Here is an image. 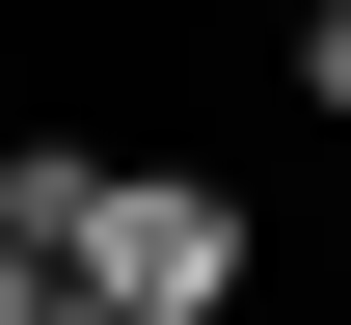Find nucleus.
Masks as SVG:
<instances>
[{
  "label": "nucleus",
  "instance_id": "nucleus-4",
  "mask_svg": "<svg viewBox=\"0 0 351 325\" xmlns=\"http://www.w3.org/2000/svg\"><path fill=\"white\" fill-rule=\"evenodd\" d=\"M54 325H108V298H54Z\"/></svg>",
  "mask_w": 351,
  "mask_h": 325
},
{
  "label": "nucleus",
  "instance_id": "nucleus-2",
  "mask_svg": "<svg viewBox=\"0 0 351 325\" xmlns=\"http://www.w3.org/2000/svg\"><path fill=\"white\" fill-rule=\"evenodd\" d=\"M54 298H82V271H54V244H27V217H0V325H54Z\"/></svg>",
  "mask_w": 351,
  "mask_h": 325
},
{
  "label": "nucleus",
  "instance_id": "nucleus-3",
  "mask_svg": "<svg viewBox=\"0 0 351 325\" xmlns=\"http://www.w3.org/2000/svg\"><path fill=\"white\" fill-rule=\"evenodd\" d=\"M298 109H351V0H298Z\"/></svg>",
  "mask_w": 351,
  "mask_h": 325
},
{
  "label": "nucleus",
  "instance_id": "nucleus-1",
  "mask_svg": "<svg viewBox=\"0 0 351 325\" xmlns=\"http://www.w3.org/2000/svg\"><path fill=\"white\" fill-rule=\"evenodd\" d=\"M54 271H82L108 325H243V271H270V244H243V190H217V163H82Z\"/></svg>",
  "mask_w": 351,
  "mask_h": 325
}]
</instances>
